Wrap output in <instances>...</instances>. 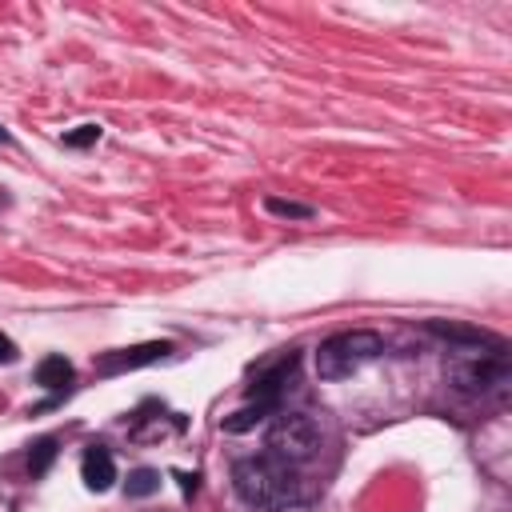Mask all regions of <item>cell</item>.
Masks as SVG:
<instances>
[{"instance_id": "1", "label": "cell", "mask_w": 512, "mask_h": 512, "mask_svg": "<svg viewBox=\"0 0 512 512\" xmlns=\"http://www.w3.org/2000/svg\"><path fill=\"white\" fill-rule=\"evenodd\" d=\"M232 488L248 508L260 512H284L304 504V488L300 476L292 472V464L276 460V456H248L232 468Z\"/></svg>"}, {"instance_id": "2", "label": "cell", "mask_w": 512, "mask_h": 512, "mask_svg": "<svg viewBox=\"0 0 512 512\" xmlns=\"http://www.w3.org/2000/svg\"><path fill=\"white\" fill-rule=\"evenodd\" d=\"M380 352H384L380 332H372V328H352V332H340V336H332V340L320 344V352H316V372H320V380H344V376L360 372L364 364H372Z\"/></svg>"}, {"instance_id": "3", "label": "cell", "mask_w": 512, "mask_h": 512, "mask_svg": "<svg viewBox=\"0 0 512 512\" xmlns=\"http://www.w3.org/2000/svg\"><path fill=\"white\" fill-rule=\"evenodd\" d=\"M268 448L284 464L312 460L320 448V424L308 412H276V420L268 428Z\"/></svg>"}, {"instance_id": "4", "label": "cell", "mask_w": 512, "mask_h": 512, "mask_svg": "<svg viewBox=\"0 0 512 512\" xmlns=\"http://www.w3.org/2000/svg\"><path fill=\"white\" fill-rule=\"evenodd\" d=\"M448 380H452L460 392H488V388H496V384L508 380V364H504L500 356L480 352V356H468V360H452Z\"/></svg>"}, {"instance_id": "5", "label": "cell", "mask_w": 512, "mask_h": 512, "mask_svg": "<svg viewBox=\"0 0 512 512\" xmlns=\"http://www.w3.org/2000/svg\"><path fill=\"white\" fill-rule=\"evenodd\" d=\"M172 352V344L164 340H152V344H136V348H120V352H108L96 360V372L100 376H112V372H132V368H144V364H156Z\"/></svg>"}, {"instance_id": "6", "label": "cell", "mask_w": 512, "mask_h": 512, "mask_svg": "<svg viewBox=\"0 0 512 512\" xmlns=\"http://www.w3.org/2000/svg\"><path fill=\"white\" fill-rule=\"evenodd\" d=\"M80 476H84V484H88L92 492H108L112 480H116V460H112V452H108V448H88L84 460H80Z\"/></svg>"}, {"instance_id": "7", "label": "cell", "mask_w": 512, "mask_h": 512, "mask_svg": "<svg viewBox=\"0 0 512 512\" xmlns=\"http://www.w3.org/2000/svg\"><path fill=\"white\" fill-rule=\"evenodd\" d=\"M276 412V404L272 400H252V404H244V408H236L232 416H224V432H248V428H256L264 416H272Z\"/></svg>"}, {"instance_id": "8", "label": "cell", "mask_w": 512, "mask_h": 512, "mask_svg": "<svg viewBox=\"0 0 512 512\" xmlns=\"http://www.w3.org/2000/svg\"><path fill=\"white\" fill-rule=\"evenodd\" d=\"M36 384L60 392L64 384H72V364H68L64 356H44V360L36 364Z\"/></svg>"}, {"instance_id": "9", "label": "cell", "mask_w": 512, "mask_h": 512, "mask_svg": "<svg viewBox=\"0 0 512 512\" xmlns=\"http://www.w3.org/2000/svg\"><path fill=\"white\" fill-rule=\"evenodd\" d=\"M124 492H128L132 500L160 492V472H156V468H136V472L128 476V484H124Z\"/></svg>"}, {"instance_id": "10", "label": "cell", "mask_w": 512, "mask_h": 512, "mask_svg": "<svg viewBox=\"0 0 512 512\" xmlns=\"http://www.w3.org/2000/svg\"><path fill=\"white\" fill-rule=\"evenodd\" d=\"M428 332H436V336H444V340H460V344H488L484 332H476V328H456V324H444V320H428Z\"/></svg>"}, {"instance_id": "11", "label": "cell", "mask_w": 512, "mask_h": 512, "mask_svg": "<svg viewBox=\"0 0 512 512\" xmlns=\"http://www.w3.org/2000/svg\"><path fill=\"white\" fill-rule=\"evenodd\" d=\"M52 456H56V440H52V436L36 440V444H32V456H28L32 476H44V472H48V464H52Z\"/></svg>"}, {"instance_id": "12", "label": "cell", "mask_w": 512, "mask_h": 512, "mask_svg": "<svg viewBox=\"0 0 512 512\" xmlns=\"http://www.w3.org/2000/svg\"><path fill=\"white\" fill-rule=\"evenodd\" d=\"M264 208H268L272 216H288V220H308V216H312L308 204H292V200H280V196H268Z\"/></svg>"}, {"instance_id": "13", "label": "cell", "mask_w": 512, "mask_h": 512, "mask_svg": "<svg viewBox=\"0 0 512 512\" xmlns=\"http://www.w3.org/2000/svg\"><path fill=\"white\" fill-rule=\"evenodd\" d=\"M96 140H100V124H80L76 132L64 136L68 148H88V144H96Z\"/></svg>"}, {"instance_id": "14", "label": "cell", "mask_w": 512, "mask_h": 512, "mask_svg": "<svg viewBox=\"0 0 512 512\" xmlns=\"http://www.w3.org/2000/svg\"><path fill=\"white\" fill-rule=\"evenodd\" d=\"M12 360H16V344L0 332V364H12Z\"/></svg>"}, {"instance_id": "15", "label": "cell", "mask_w": 512, "mask_h": 512, "mask_svg": "<svg viewBox=\"0 0 512 512\" xmlns=\"http://www.w3.org/2000/svg\"><path fill=\"white\" fill-rule=\"evenodd\" d=\"M0 144H8V132H4V128H0Z\"/></svg>"}, {"instance_id": "16", "label": "cell", "mask_w": 512, "mask_h": 512, "mask_svg": "<svg viewBox=\"0 0 512 512\" xmlns=\"http://www.w3.org/2000/svg\"><path fill=\"white\" fill-rule=\"evenodd\" d=\"M0 204H4V192H0Z\"/></svg>"}]
</instances>
